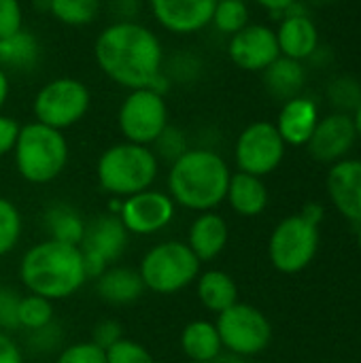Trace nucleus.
I'll return each mask as SVG.
<instances>
[{"label":"nucleus","mask_w":361,"mask_h":363,"mask_svg":"<svg viewBox=\"0 0 361 363\" xmlns=\"http://www.w3.org/2000/svg\"><path fill=\"white\" fill-rule=\"evenodd\" d=\"M94 60L106 79L128 91L155 87L166 94L170 87V81L164 74V47L157 34L136 19H117L109 23L94 43Z\"/></svg>","instance_id":"1"},{"label":"nucleus","mask_w":361,"mask_h":363,"mask_svg":"<svg viewBox=\"0 0 361 363\" xmlns=\"http://www.w3.org/2000/svg\"><path fill=\"white\" fill-rule=\"evenodd\" d=\"M89 274L77 245L57 240H43L32 245L19 259V281L28 294L47 298L51 302L74 296Z\"/></svg>","instance_id":"2"},{"label":"nucleus","mask_w":361,"mask_h":363,"mask_svg":"<svg viewBox=\"0 0 361 363\" xmlns=\"http://www.w3.org/2000/svg\"><path fill=\"white\" fill-rule=\"evenodd\" d=\"M232 170L228 162L209 147H189L168 170V196L177 206L206 213L226 202Z\"/></svg>","instance_id":"3"},{"label":"nucleus","mask_w":361,"mask_h":363,"mask_svg":"<svg viewBox=\"0 0 361 363\" xmlns=\"http://www.w3.org/2000/svg\"><path fill=\"white\" fill-rule=\"evenodd\" d=\"M160 174V160L151 147L136 143H115L96 162V179L111 198H130L151 189Z\"/></svg>","instance_id":"4"},{"label":"nucleus","mask_w":361,"mask_h":363,"mask_svg":"<svg viewBox=\"0 0 361 363\" xmlns=\"http://www.w3.org/2000/svg\"><path fill=\"white\" fill-rule=\"evenodd\" d=\"M70 157V147L64 132L38 121L23 123L13 149V160L19 177L32 185L55 181Z\"/></svg>","instance_id":"5"},{"label":"nucleus","mask_w":361,"mask_h":363,"mask_svg":"<svg viewBox=\"0 0 361 363\" xmlns=\"http://www.w3.org/2000/svg\"><path fill=\"white\" fill-rule=\"evenodd\" d=\"M202 262L191 253L187 242L164 240L153 245L138 264L145 289L157 296H172L196 283Z\"/></svg>","instance_id":"6"},{"label":"nucleus","mask_w":361,"mask_h":363,"mask_svg":"<svg viewBox=\"0 0 361 363\" xmlns=\"http://www.w3.org/2000/svg\"><path fill=\"white\" fill-rule=\"evenodd\" d=\"M91 106L89 87L74 77H57L47 81L32 100L34 121L53 130H68L83 121Z\"/></svg>","instance_id":"7"},{"label":"nucleus","mask_w":361,"mask_h":363,"mask_svg":"<svg viewBox=\"0 0 361 363\" xmlns=\"http://www.w3.org/2000/svg\"><path fill=\"white\" fill-rule=\"evenodd\" d=\"M166 94L155 87L130 89L117 111V128L128 143L151 147L155 138L168 128Z\"/></svg>","instance_id":"8"},{"label":"nucleus","mask_w":361,"mask_h":363,"mask_svg":"<svg viewBox=\"0 0 361 363\" xmlns=\"http://www.w3.org/2000/svg\"><path fill=\"white\" fill-rule=\"evenodd\" d=\"M319 249V225L302 213L277 223L268 240L270 264L283 274H298L311 266Z\"/></svg>","instance_id":"9"},{"label":"nucleus","mask_w":361,"mask_h":363,"mask_svg":"<svg viewBox=\"0 0 361 363\" xmlns=\"http://www.w3.org/2000/svg\"><path fill=\"white\" fill-rule=\"evenodd\" d=\"M215 328L219 332L226 353L238 357H253L268 349L272 340V325L268 317L245 302H236L217 315Z\"/></svg>","instance_id":"10"},{"label":"nucleus","mask_w":361,"mask_h":363,"mask_svg":"<svg viewBox=\"0 0 361 363\" xmlns=\"http://www.w3.org/2000/svg\"><path fill=\"white\" fill-rule=\"evenodd\" d=\"M285 149L287 145L283 143L274 123L253 121L236 138L234 162L238 166V172H247L262 179L281 166Z\"/></svg>","instance_id":"11"},{"label":"nucleus","mask_w":361,"mask_h":363,"mask_svg":"<svg viewBox=\"0 0 361 363\" xmlns=\"http://www.w3.org/2000/svg\"><path fill=\"white\" fill-rule=\"evenodd\" d=\"M128 242H130V234L117 215L109 213L91 219L79 245L89 279H96L106 268L115 266V262L126 253Z\"/></svg>","instance_id":"12"},{"label":"nucleus","mask_w":361,"mask_h":363,"mask_svg":"<svg viewBox=\"0 0 361 363\" xmlns=\"http://www.w3.org/2000/svg\"><path fill=\"white\" fill-rule=\"evenodd\" d=\"M174 215L177 204L172 202L168 191H160L153 187L123 198L117 213L128 234L134 236H153L166 230L172 223Z\"/></svg>","instance_id":"13"},{"label":"nucleus","mask_w":361,"mask_h":363,"mask_svg":"<svg viewBox=\"0 0 361 363\" xmlns=\"http://www.w3.org/2000/svg\"><path fill=\"white\" fill-rule=\"evenodd\" d=\"M228 55L234 66L247 72H264L277 57H281L277 34L270 26L249 23L230 36Z\"/></svg>","instance_id":"14"},{"label":"nucleus","mask_w":361,"mask_h":363,"mask_svg":"<svg viewBox=\"0 0 361 363\" xmlns=\"http://www.w3.org/2000/svg\"><path fill=\"white\" fill-rule=\"evenodd\" d=\"M357 140L355 121L349 113H330L328 117H319L317 128L306 143L309 153L323 164H336L347 157L351 147Z\"/></svg>","instance_id":"15"},{"label":"nucleus","mask_w":361,"mask_h":363,"mask_svg":"<svg viewBox=\"0 0 361 363\" xmlns=\"http://www.w3.org/2000/svg\"><path fill=\"white\" fill-rule=\"evenodd\" d=\"M217 0H149L160 28L177 36H189L211 26Z\"/></svg>","instance_id":"16"},{"label":"nucleus","mask_w":361,"mask_h":363,"mask_svg":"<svg viewBox=\"0 0 361 363\" xmlns=\"http://www.w3.org/2000/svg\"><path fill=\"white\" fill-rule=\"evenodd\" d=\"M328 196L334 208L361 225V160H340L328 172Z\"/></svg>","instance_id":"17"},{"label":"nucleus","mask_w":361,"mask_h":363,"mask_svg":"<svg viewBox=\"0 0 361 363\" xmlns=\"http://www.w3.org/2000/svg\"><path fill=\"white\" fill-rule=\"evenodd\" d=\"M274 34L281 55L296 62L311 57L319 45V32L315 21L306 13H294L291 9L285 11V17L281 19Z\"/></svg>","instance_id":"18"},{"label":"nucleus","mask_w":361,"mask_h":363,"mask_svg":"<svg viewBox=\"0 0 361 363\" xmlns=\"http://www.w3.org/2000/svg\"><path fill=\"white\" fill-rule=\"evenodd\" d=\"M317 121H319L317 104L304 96H296L283 102L274 125L285 145L306 147V143L311 140L317 128Z\"/></svg>","instance_id":"19"},{"label":"nucleus","mask_w":361,"mask_h":363,"mask_svg":"<svg viewBox=\"0 0 361 363\" xmlns=\"http://www.w3.org/2000/svg\"><path fill=\"white\" fill-rule=\"evenodd\" d=\"M228 221L219 213L206 211L198 213V217L191 221L187 232V247L200 262H213L228 247Z\"/></svg>","instance_id":"20"},{"label":"nucleus","mask_w":361,"mask_h":363,"mask_svg":"<svg viewBox=\"0 0 361 363\" xmlns=\"http://www.w3.org/2000/svg\"><path fill=\"white\" fill-rule=\"evenodd\" d=\"M226 202L240 217H257L268 206V187L260 177L247 172H232Z\"/></svg>","instance_id":"21"},{"label":"nucleus","mask_w":361,"mask_h":363,"mask_svg":"<svg viewBox=\"0 0 361 363\" xmlns=\"http://www.w3.org/2000/svg\"><path fill=\"white\" fill-rule=\"evenodd\" d=\"M96 291L104 302L113 306H126L143 296L145 285L138 270L128 266H111L96 277Z\"/></svg>","instance_id":"22"},{"label":"nucleus","mask_w":361,"mask_h":363,"mask_svg":"<svg viewBox=\"0 0 361 363\" xmlns=\"http://www.w3.org/2000/svg\"><path fill=\"white\" fill-rule=\"evenodd\" d=\"M179 342H181L183 355L194 363H213L223 353L219 332L215 323L206 319L189 321L183 328Z\"/></svg>","instance_id":"23"},{"label":"nucleus","mask_w":361,"mask_h":363,"mask_svg":"<svg viewBox=\"0 0 361 363\" xmlns=\"http://www.w3.org/2000/svg\"><path fill=\"white\" fill-rule=\"evenodd\" d=\"M40 62L38 38L21 28L15 34L0 38V68L4 72H30Z\"/></svg>","instance_id":"24"},{"label":"nucleus","mask_w":361,"mask_h":363,"mask_svg":"<svg viewBox=\"0 0 361 363\" xmlns=\"http://www.w3.org/2000/svg\"><path fill=\"white\" fill-rule=\"evenodd\" d=\"M196 296L200 304L211 313H223L238 302V285L232 274L223 270H206L196 279Z\"/></svg>","instance_id":"25"},{"label":"nucleus","mask_w":361,"mask_h":363,"mask_svg":"<svg viewBox=\"0 0 361 363\" xmlns=\"http://www.w3.org/2000/svg\"><path fill=\"white\" fill-rule=\"evenodd\" d=\"M43 225L49 240L77 245V247L81 245L87 228L83 215L66 202H55L47 206V211L43 213Z\"/></svg>","instance_id":"26"},{"label":"nucleus","mask_w":361,"mask_h":363,"mask_svg":"<svg viewBox=\"0 0 361 363\" xmlns=\"http://www.w3.org/2000/svg\"><path fill=\"white\" fill-rule=\"evenodd\" d=\"M264 83L266 89L283 100L300 96V89L304 85V68L302 62L289 60V57H277L266 70H264Z\"/></svg>","instance_id":"27"},{"label":"nucleus","mask_w":361,"mask_h":363,"mask_svg":"<svg viewBox=\"0 0 361 363\" xmlns=\"http://www.w3.org/2000/svg\"><path fill=\"white\" fill-rule=\"evenodd\" d=\"M51 17L70 28H83L100 17L102 0H47Z\"/></svg>","instance_id":"28"},{"label":"nucleus","mask_w":361,"mask_h":363,"mask_svg":"<svg viewBox=\"0 0 361 363\" xmlns=\"http://www.w3.org/2000/svg\"><path fill=\"white\" fill-rule=\"evenodd\" d=\"M55 321V308L53 302L34 294L21 296L17 306V323L26 332H36L49 323Z\"/></svg>","instance_id":"29"},{"label":"nucleus","mask_w":361,"mask_h":363,"mask_svg":"<svg viewBox=\"0 0 361 363\" xmlns=\"http://www.w3.org/2000/svg\"><path fill=\"white\" fill-rule=\"evenodd\" d=\"M211 26L221 34H236L249 26V6L245 0H217Z\"/></svg>","instance_id":"30"},{"label":"nucleus","mask_w":361,"mask_h":363,"mask_svg":"<svg viewBox=\"0 0 361 363\" xmlns=\"http://www.w3.org/2000/svg\"><path fill=\"white\" fill-rule=\"evenodd\" d=\"M23 221L19 208L9 200L0 196V257L9 255L21 238Z\"/></svg>","instance_id":"31"},{"label":"nucleus","mask_w":361,"mask_h":363,"mask_svg":"<svg viewBox=\"0 0 361 363\" xmlns=\"http://www.w3.org/2000/svg\"><path fill=\"white\" fill-rule=\"evenodd\" d=\"M151 149H153V153H155V157H157L160 162L172 164V162H177V160L189 149V140H187V136H185V132H183L181 128L168 125V128L155 138V143L151 145Z\"/></svg>","instance_id":"32"},{"label":"nucleus","mask_w":361,"mask_h":363,"mask_svg":"<svg viewBox=\"0 0 361 363\" xmlns=\"http://www.w3.org/2000/svg\"><path fill=\"white\" fill-rule=\"evenodd\" d=\"M104 355L106 363H155V357L145 345L130 338H121L111 349H106Z\"/></svg>","instance_id":"33"},{"label":"nucleus","mask_w":361,"mask_h":363,"mask_svg":"<svg viewBox=\"0 0 361 363\" xmlns=\"http://www.w3.org/2000/svg\"><path fill=\"white\" fill-rule=\"evenodd\" d=\"M55 363H106V355L91 340H85V342H74L70 347H64Z\"/></svg>","instance_id":"34"},{"label":"nucleus","mask_w":361,"mask_h":363,"mask_svg":"<svg viewBox=\"0 0 361 363\" xmlns=\"http://www.w3.org/2000/svg\"><path fill=\"white\" fill-rule=\"evenodd\" d=\"M19 294L13 287H0V330L13 332L19 330L17 323V306H19Z\"/></svg>","instance_id":"35"},{"label":"nucleus","mask_w":361,"mask_h":363,"mask_svg":"<svg viewBox=\"0 0 361 363\" xmlns=\"http://www.w3.org/2000/svg\"><path fill=\"white\" fill-rule=\"evenodd\" d=\"M23 28L21 0H0V38L15 34Z\"/></svg>","instance_id":"36"},{"label":"nucleus","mask_w":361,"mask_h":363,"mask_svg":"<svg viewBox=\"0 0 361 363\" xmlns=\"http://www.w3.org/2000/svg\"><path fill=\"white\" fill-rule=\"evenodd\" d=\"M30 347L36 353H53L60 345H62V330L60 325L53 321L36 332H30Z\"/></svg>","instance_id":"37"},{"label":"nucleus","mask_w":361,"mask_h":363,"mask_svg":"<svg viewBox=\"0 0 361 363\" xmlns=\"http://www.w3.org/2000/svg\"><path fill=\"white\" fill-rule=\"evenodd\" d=\"M123 338V328L121 323L113 321V319H104L100 321L96 328H94V336H91V342L96 347H100L102 351L111 349L115 342H119Z\"/></svg>","instance_id":"38"},{"label":"nucleus","mask_w":361,"mask_h":363,"mask_svg":"<svg viewBox=\"0 0 361 363\" xmlns=\"http://www.w3.org/2000/svg\"><path fill=\"white\" fill-rule=\"evenodd\" d=\"M19 130H21V125H19L17 119L0 113V157L13 153L17 136H19Z\"/></svg>","instance_id":"39"},{"label":"nucleus","mask_w":361,"mask_h":363,"mask_svg":"<svg viewBox=\"0 0 361 363\" xmlns=\"http://www.w3.org/2000/svg\"><path fill=\"white\" fill-rule=\"evenodd\" d=\"M0 363H23V353L11 334L0 330Z\"/></svg>","instance_id":"40"},{"label":"nucleus","mask_w":361,"mask_h":363,"mask_svg":"<svg viewBox=\"0 0 361 363\" xmlns=\"http://www.w3.org/2000/svg\"><path fill=\"white\" fill-rule=\"evenodd\" d=\"M255 4H260L262 9L270 11L272 15H279V13H285L289 11L298 0H253Z\"/></svg>","instance_id":"41"},{"label":"nucleus","mask_w":361,"mask_h":363,"mask_svg":"<svg viewBox=\"0 0 361 363\" xmlns=\"http://www.w3.org/2000/svg\"><path fill=\"white\" fill-rule=\"evenodd\" d=\"M9 94H11L9 72H4V70L0 68V113H2V108H4V104H6V100H9Z\"/></svg>","instance_id":"42"},{"label":"nucleus","mask_w":361,"mask_h":363,"mask_svg":"<svg viewBox=\"0 0 361 363\" xmlns=\"http://www.w3.org/2000/svg\"><path fill=\"white\" fill-rule=\"evenodd\" d=\"M302 215L306 217V219H311L313 223H321V219H323V208L319 206V204H306L304 206V211H302Z\"/></svg>","instance_id":"43"},{"label":"nucleus","mask_w":361,"mask_h":363,"mask_svg":"<svg viewBox=\"0 0 361 363\" xmlns=\"http://www.w3.org/2000/svg\"><path fill=\"white\" fill-rule=\"evenodd\" d=\"M213 363H247V362H245V357H238V355H232V353H226V355L221 353V355H219V357H217Z\"/></svg>","instance_id":"44"},{"label":"nucleus","mask_w":361,"mask_h":363,"mask_svg":"<svg viewBox=\"0 0 361 363\" xmlns=\"http://www.w3.org/2000/svg\"><path fill=\"white\" fill-rule=\"evenodd\" d=\"M353 121H355V130H357V138H361V102H360V106L355 108V115H353Z\"/></svg>","instance_id":"45"},{"label":"nucleus","mask_w":361,"mask_h":363,"mask_svg":"<svg viewBox=\"0 0 361 363\" xmlns=\"http://www.w3.org/2000/svg\"><path fill=\"white\" fill-rule=\"evenodd\" d=\"M357 245H360V249H361V228H360V234H357Z\"/></svg>","instance_id":"46"},{"label":"nucleus","mask_w":361,"mask_h":363,"mask_svg":"<svg viewBox=\"0 0 361 363\" xmlns=\"http://www.w3.org/2000/svg\"><path fill=\"white\" fill-rule=\"evenodd\" d=\"M32 2H47V0H32Z\"/></svg>","instance_id":"47"},{"label":"nucleus","mask_w":361,"mask_h":363,"mask_svg":"<svg viewBox=\"0 0 361 363\" xmlns=\"http://www.w3.org/2000/svg\"><path fill=\"white\" fill-rule=\"evenodd\" d=\"M189 363H194V362H189Z\"/></svg>","instance_id":"48"}]
</instances>
